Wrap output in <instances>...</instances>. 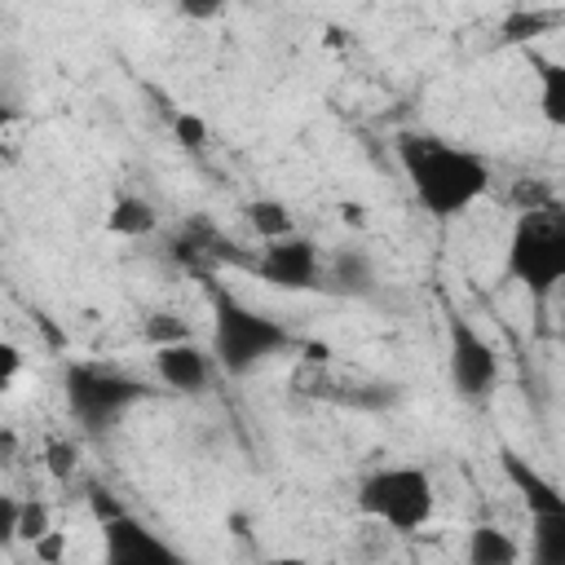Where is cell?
<instances>
[{
  "label": "cell",
  "mask_w": 565,
  "mask_h": 565,
  "mask_svg": "<svg viewBox=\"0 0 565 565\" xmlns=\"http://www.w3.org/2000/svg\"><path fill=\"white\" fill-rule=\"evenodd\" d=\"M256 274H260L269 287H282V291H309V287L322 282V256H318V243H309L305 234L265 243V252H260V260H256Z\"/></svg>",
  "instance_id": "8"
},
{
  "label": "cell",
  "mask_w": 565,
  "mask_h": 565,
  "mask_svg": "<svg viewBox=\"0 0 565 565\" xmlns=\"http://www.w3.org/2000/svg\"><path fill=\"white\" fill-rule=\"evenodd\" d=\"M256 565H309L305 556H265V561H256Z\"/></svg>",
  "instance_id": "28"
},
{
  "label": "cell",
  "mask_w": 565,
  "mask_h": 565,
  "mask_svg": "<svg viewBox=\"0 0 565 565\" xmlns=\"http://www.w3.org/2000/svg\"><path fill=\"white\" fill-rule=\"evenodd\" d=\"M44 463H49V472H53L57 481H66V477L75 472V446H71V441H53V446L44 450Z\"/></svg>",
  "instance_id": "22"
},
{
  "label": "cell",
  "mask_w": 565,
  "mask_h": 565,
  "mask_svg": "<svg viewBox=\"0 0 565 565\" xmlns=\"http://www.w3.org/2000/svg\"><path fill=\"white\" fill-rule=\"evenodd\" d=\"M433 508H437L433 477L424 468H415V463L375 468L358 486V512L380 521V525H388V530H397V534L424 530L433 521Z\"/></svg>",
  "instance_id": "4"
},
{
  "label": "cell",
  "mask_w": 565,
  "mask_h": 565,
  "mask_svg": "<svg viewBox=\"0 0 565 565\" xmlns=\"http://www.w3.org/2000/svg\"><path fill=\"white\" fill-rule=\"evenodd\" d=\"M141 340H146L150 349H168V344H185V340H194V331H190V322H185L181 313H172V309H154V313L141 322Z\"/></svg>",
  "instance_id": "18"
},
{
  "label": "cell",
  "mask_w": 565,
  "mask_h": 565,
  "mask_svg": "<svg viewBox=\"0 0 565 565\" xmlns=\"http://www.w3.org/2000/svg\"><path fill=\"white\" fill-rule=\"evenodd\" d=\"M4 119H9V106H4V102H0V128H4Z\"/></svg>",
  "instance_id": "30"
},
{
  "label": "cell",
  "mask_w": 565,
  "mask_h": 565,
  "mask_svg": "<svg viewBox=\"0 0 565 565\" xmlns=\"http://www.w3.org/2000/svg\"><path fill=\"white\" fill-rule=\"evenodd\" d=\"M31 547H35V556H40L44 565H57V561H62V547H66V534H62V530H49V534L35 539Z\"/></svg>",
  "instance_id": "26"
},
{
  "label": "cell",
  "mask_w": 565,
  "mask_h": 565,
  "mask_svg": "<svg viewBox=\"0 0 565 565\" xmlns=\"http://www.w3.org/2000/svg\"><path fill=\"white\" fill-rule=\"evenodd\" d=\"M508 278L530 296H547L565 278V207L561 199L534 212H516L508 234Z\"/></svg>",
  "instance_id": "3"
},
{
  "label": "cell",
  "mask_w": 565,
  "mask_h": 565,
  "mask_svg": "<svg viewBox=\"0 0 565 565\" xmlns=\"http://www.w3.org/2000/svg\"><path fill=\"white\" fill-rule=\"evenodd\" d=\"M446 371L455 393L472 402H481L499 384V353L468 318H450L446 327Z\"/></svg>",
  "instance_id": "6"
},
{
  "label": "cell",
  "mask_w": 565,
  "mask_h": 565,
  "mask_svg": "<svg viewBox=\"0 0 565 565\" xmlns=\"http://www.w3.org/2000/svg\"><path fill=\"white\" fill-rule=\"evenodd\" d=\"M530 565H565V512L530 516Z\"/></svg>",
  "instance_id": "15"
},
{
  "label": "cell",
  "mask_w": 565,
  "mask_h": 565,
  "mask_svg": "<svg viewBox=\"0 0 565 565\" xmlns=\"http://www.w3.org/2000/svg\"><path fill=\"white\" fill-rule=\"evenodd\" d=\"M463 565H521V543H516L508 530L481 521V525H472V534H468Z\"/></svg>",
  "instance_id": "13"
},
{
  "label": "cell",
  "mask_w": 565,
  "mask_h": 565,
  "mask_svg": "<svg viewBox=\"0 0 565 565\" xmlns=\"http://www.w3.org/2000/svg\"><path fill=\"white\" fill-rule=\"evenodd\" d=\"M18 371H22V349L13 340H0V393L18 380Z\"/></svg>",
  "instance_id": "24"
},
{
  "label": "cell",
  "mask_w": 565,
  "mask_h": 565,
  "mask_svg": "<svg viewBox=\"0 0 565 565\" xmlns=\"http://www.w3.org/2000/svg\"><path fill=\"white\" fill-rule=\"evenodd\" d=\"M397 163H402L419 207L433 221L463 216L490 190V163L477 150L450 146V141L428 137V132H402L397 137Z\"/></svg>",
  "instance_id": "1"
},
{
  "label": "cell",
  "mask_w": 565,
  "mask_h": 565,
  "mask_svg": "<svg viewBox=\"0 0 565 565\" xmlns=\"http://www.w3.org/2000/svg\"><path fill=\"white\" fill-rule=\"evenodd\" d=\"M556 22H561V13H547V9H512L499 26V40L503 44H530L534 35L552 31Z\"/></svg>",
  "instance_id": "16"
},
{
  "label": "cell",
  "mask_w": 565,
  "mask_h": 565,
  "mask_svg": "<svg viewBox=\"0 0 565 565\" xmlns=\"http://www.w3.org/2000/svg\"><path fill=\"white\" fill-rule=\"evenodd\" d=\"M221 9H225V4H216V0H181V13H185V18H199V22L221 18Z\"/></svg>",
  "instance_id": "27"
},
{
  "label": "cell",
  "mask_w": 565,
  "mask_h": 565,
  "mask_svg": "<svg viewBox=\"0 0 565 565\" xmlns=\"http://www.w3.org/2000/svg\"><path fill=\"white\" fill-rule=\"evenodd\" d=\"M327 291L335 296H366L375 291V269H371V256L366 252H353V247H340L327 265H322V282Z\"/></svg>",
  "instance_id": "11"
},
{
  "label": "cell",
  "mask_w": 565,
  "mask_h": 565,
  "mask_svg": "<svg viewBox=\"0 0 565 565\" xmlns=\"http://www.w3.org/2000/svg\"><path fill=\"white\" fill-rule=\"evenodd\" d=\"M172 132H177V141H181L185 150H203V146H207V119L194 115V110H177V115H172Z\"/></svg>",
  "instance_id": "20"
},
{
  "label": "cell",
  "mask_w": 565,
  "mask_h": 565,
  "mask_svg": "<svg viewBox=\"0 0 565 565\" xmlns=\"http://www.w3.org/2000/svg\"><path fill=\"white\" fill-rule=\"evenodd\" d=\"M88 512H93V521H97V525H106V521L124 516L128 508H124V503H119L110 490H93V494H88Z\"/></svg>",
  "instance_id": "23"
},
{
  "label": "cell",
  "mask_w": 565,
  "mask_h": 565,
  "mask_svg": "<svg viewBox=\"0 0 565 565\" xmlns=\"http://www.w3.org/2000/svg\"><path fill=\"white\" fill-rule=\"evenodd\" d=\"M499 463H503V477H508V486L525 499V508H530V516H552V512H565V494H561V486L552 481V477H543L530 459H521L516 450H503L499 455Z\"/></svg>",
  "instance_id": "10"
},
{
  "label": "cell",
  "mask_w": 565,
  "mask_h": 565,
  "mask_svg": "<svg viewBox=\"0 0 565 565\" xmlns=\"http://www.w3.org/2000/svg\"><path fill=\"white\" fill-rule=\"evenodd\" d=\"M243 221L260 243H278V238L296 234V216H291V207L282 199H247L243 203Z\"/></svg>",
  "instance_id": "14"
},
{
  "label": "cell",
  "mask_w": 565,
  "mask_h": 565,
  "mask_svg": "<svg viewBox=\"0 0 565 565\" xmlns=\"http://www.w3.org/2000/svg\"><path fill=\"white\" fill-rule=\"evenodd\" d=\"M287 344H291V331L278 318L243 305L221 287L212 291V362L225 375H247L274 353H282Z\"/></svg>",
  "instance_id": "2"
},
{
  "label": "cell",
  "mask_w": 565,
  "mask_h": 565,
  "mask_svg": "<svg viewBox=\"0 0 565 565\" xmlns=\"http://www.w3.org/2000/svg\"><path fill=\"white\" fill-rule=\"evenodd\" d=\"M18 543V499L0 494V547Z\"/></svg>",
  "instance_id": "25"
},
{
  "label": "cell",
  "mask_w": 565,
  "mask_h": 565,
  "mask_svg": "<svg viewBox=\"0 0 565 565\" xmlns=\"http://www.w3.org/2000/svg\"><path fill=\"white\" fill-rule=\"evenodd\" d=\"M102 565H190L168 539H159L132 512L102 525Z\"/></svg>",
  "instance_id": "7"
},
{
  "label": "cell",
  "mask_w": 565,
  "mask_h": 565,
  "mask_svg": "<svg viewBox=\"0 0 565 565\" xmlns=\"http://www.w3.org/2000/svg\"><path fill=\"white\" fill-rule=\"evenodd\" d=\"M154 375L172 393H203L207 380H212V358L194 340L168 344V349H154Z\"/></svg>",
  "instance_id": "9"
},
{
  "label": "cell",
  "mask_w": 565,
  "mask_h": 565,
  "mask_svg": "<svg viewBox=\"0 0 565 565\" xmlns=\"http://www.w3.org/2000/svg\"><path fill=\"white\" fill-rule=\"evenodd\" d=\"M512 203H516V212H534V207L556 203V190L547 181H516L512 185Z\"/></svg>",
  "instance_id": "21"
},
{
  "label": "cell",
  "mask_w": 565,
  "mask_h": 565,
  "mask_svg": "<svg viewBox=\"0 0 565 565\" xmlns=\"http://www.w3.org/2000/svg\"><path fill=\"white\" fill-rule=\"evenodd\" d=\"M62 388H66L71 415L93 433L115 424L124 411H132L150 393L137 375H128L119 366H102V362H71L62 375Z\"/></svg>",
  "instance_id": "5"
},
{
  "label": "cell",
  "mask_w": 565,
  "mask_h": 565,
  "mask_svg": "<svg viewBox=\"0 0 565 565\" xmlns=\"http://www.w3.org/2000/svg\"><path fill=\"white\" fill-rule=\"evenodd\" d=\"M49 530H53V521H49V508H44L40 499L18 503V543H35V539H44Z\"/></svg>",
  "instance_id": "19"
},
{
  "label": "cell",
  "mask_w": 565,
  "mask_h": 565,
  "mask_svg": "<svg viewBox=\"0 0 565 565\" xmlns=\"http://www.w3.org/2000/svg\"><path fill=\"white\" fill-rule=\"evenodd\" d=\"M344 221H349V225H358V221H362V207H358V203H349V207H344Z\"/></svg>",
  "instance_id": "29"
},
{
  "label": "cell",
  "mask_w": 565,
  "mask_h": 565,
  "mask_svg": "<svg viewBox=\"0 0 565 565\" xmlns=\"http://www.w3.org/2000/svg\"><path fill=\"white\" fill-rule=\"evenodd\" d=\"M0 163H4V154H0Z\"/></svg>",
  "instance_id": "31"
},
{
  "label": "cell",
  "mask_w": 565,
  "mask_h": 565,
  "mask_svg": "<svg viewBox=\"0 0 565 565\" xmlns=\"http://www.w3.org/2000/svg\"><path fill=\"white\" fill-rule=\"evenodd\" d=\"M539 106H543V119L552 128H565V66L561 62H539Z\"/></svg>",
  "instance_id": "17"
},
{
  "label": "cell",
  "mask_w": 565,
  "mask_h": 565,
  "mask_svg": "<svg viewBox=\"0 0 565 565\" xmlns=\"http://www.w3.org/2000/svg\"><path fill=\"white\" fill-rule=\"evenodd\" d=\"M106 230L115 238H150L159 230V207L141 194H119L110 207H106Z\"/></svg>",
  "instance_id": "12"
}]
</instances>
